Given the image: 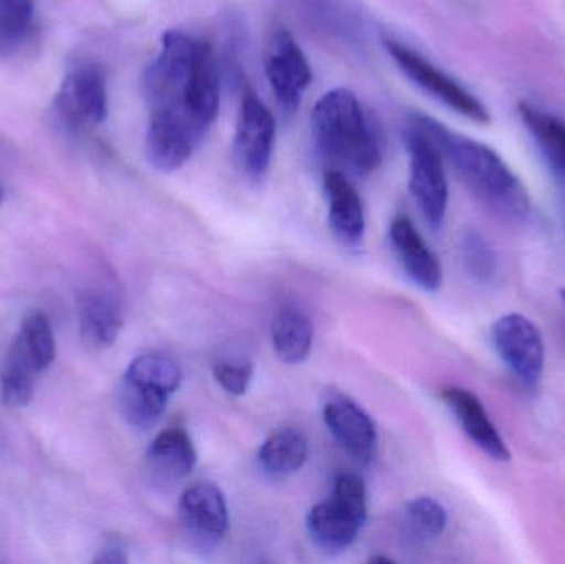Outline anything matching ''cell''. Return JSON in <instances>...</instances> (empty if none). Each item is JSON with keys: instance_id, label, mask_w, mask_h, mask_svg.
Returning a JSON list of instances; mask_svg holds the SVG:
<instances>
[{"instance_id": "obj_1", "label": "cell", "mask_w": 565, "mask_h": 564, "mask_svg": "<svg viewBox=\"0 0 565 564\" xmlns=\"http://www.w3.org/2000/svg\"><path fill=\"white\" fill-rule=\"evenodd\" d=\"M142 88L151 109L146 156L158 171H175L192 158L217 118L218 70L211 45L169 30L146 68Z\"/></svg>"}, {"instance_id": "obj_2", "label": "cell", "mask_w": 565, "mask_h": 564, "mask_svg": "<svg viewBox=\"0 0 565 564\" xmlns=\"http://www.w3.org/2000/svg\"><path fill=\"white\" fill-rule=\"evenodd\" d=\"M437 142L445 161L471 194L497 217L511 224H523L531 215V199L523 182L490 146L451 131L437 119L415 115Z\"/></svg>"}, {"instance_id": "obj_3", "label": "cell", "mask_w": 565, "mask_h": 564, "mask_svg": "<svg viewBox=\"0 0 565 564\" xmlns=\"http://www.w3.org/2000/svg\"><path fill=\"white\" fill-rule=\"evenodd\" d=\"M311 131L316 148L338 171L367 175L384 158V135L371 113L349 89H331L312 109Z\"/></svg>"}, {"instance_id": "obj_4", "label": "cell", "mask_w": 565, "mask_h": 564, "mask_svg": "<svg viewBox=\"0 0 565 564\" xmlns=\"http://www.w3.org/2000/svg\"><path fill=\"white\" fill-rule=\"evenodd\" d=\"M182 377L181 366L166 354L146 353L136 358L118 390L119 411L126 423L135 429H152L181 387Z\"/></svg>"}, {"instance_id": "obj_5", "label": "cell", "mask_w": 565, "mask_h": 564, "mask_svg": "<svg viewBox=\"0 0 565 564\" xmlns=\"http://www.w3.org/2000/svg\"><path fill=\"white\" fill-rule=\"evenodd\" d=\"M367 512V490L361 477L341 473L335 479L331 497L316 503L306 517L309 539L324 552H342L358 539Z\"/></svg>"}, {"instance_id": "obj_6", "label": "cell", "mask_w": 565, "mask_h": 564, "mask_svg": "<svg viewBox=\"0 0 565 564\" xmlns=\"http://www.w3.org/2000/svg\"><path fill=\"white\" fill-rule=\"evenodd\" d=\"M405 145L411 158V191L431 228L444 225L448 207L445 158L427 129L412 118L405 129Z\"/></svg>"}, {"instance_id": "obj_7", "label": "cell", "mask_w": 565, "mask_h": 564, "mask_svg": "<svg viewBox=\"0 0 565 564\" xmlns=\"http://www.w3.org/2000/svg\"><path fill=\"white\" fill-rule=\"evenodd\" d=\"M384 45L388 55L397 63L398 68L418 88L424 89L425 93L434 96L438 102L457 111L458 115L471 119V121L480 123V125L490 123L491 116L487 106L473 93L468 92L463 85H460L457 79L447 75L444 70L438 68L434 63L424 58L420 53L408 49L407 45L397 42V40L385 39Z\"/></svg>"}, {"instance_id": "obj_8", "label": "cell", "mask_w": 565, "mask_h": 564, "mask_svg": "<svg viewBox=\"0 0 565 564\" xmlns=\"http://www.w3.org/2000/svg\"><path fill=\"white\" fill-rule=\"evenodd\" d=\"M491 338L508 370L526 390L536 391L546 363V347L537 324L524 315H504L493 324Z\"/></svg>"}, {"instance_id": "obj_9", "label": "cell", "mask_w": 565, "mask_h": 564, "mask_svg": "<svg viewBox=\"0 0 565 564\" xmlns=\"http://www.w3.org/2000/svg\"><path fill=\"white\" fill-rule=\"evenodd\" d=\"M277 125L274 115L255 93H245L234 138V156L250 181L260 182L270 168Z\"/></svg>"}, {"instance_id": "obj_10", "label": "cell", "mask_w": 565, "mask_h": 564, "mask_svg": "<svg viewBox=\"0 0 565 564\" xmlns=\"http://www.w3.org/2000/svg\"><path fill=\"white\" fill-rule=\"evenodd\" d=\"M179 519L189 539L201 549H214L231 525L227 500L212 482H198L185 490L179 503Z\"/></svg>"}, {"instance_id": "obj_11", "label": "cell", "mask_w": 565, "mask_h": 564, "mask_svg": "<svg viewBox=\"0 0 565 564\" xmlns=\"http://www.w3.org/2000/svg\"><path fill=\"white\" fill-rule=\"evenodd\" d=\"M265 68L278 105L286 115H292L301 105L306 88L311 85L312 70L291 33L285 30L275 33Z\"/></svg>"}, {"instance_id": "obj_12", "label": "cell", "mask_w": 565, "mask_h": 564, "mask_svg": "<svg viewBox=\"0 0 565 564\" xmlns=\"http://www.w3.org/2000/svg\"><path fill=\"white\" fill-rule=\"evenodd\" d=\"M56 109L72 128L102 125L108 116V92L102 68L83 66L63 79Z\"/></svg>"}, {"instance_id": "obj_13", "label": "cell", "mask_w": 565, "mask_h": 564, "mask_svg": "<svg viewBox=\"0 0 565 564\" xmlns=\"http://www.w3.org/2000/svg\"><path fill=\"white\" fill-rule=\"evenodd\" d=\"M324 423L342 449L358 462H371L377 449V430L371 416L354 401L335 396L324 404Z\"/></svg>"}, {"instance_id": "obj_14", "label": "cell", "mask_w": 565, "mask_h": 564, "mask_svg": "<svg viewBox=\"0 0 565 564\" xmlns=\"http://www.w3.org/2000/svg\"><path fill=\"white\" fill-rule=\"evenodd\" d=\"M441 400L447 404L448 409L457 417L468 439L483 450L491 459L498 462H508L511 454L508 444L501 437L500 430L494 426L493 421L488 416L483 403L478 400L477 394L465 387L451 386L441 391Z\"/></svg>"}, {"instance_id": "obj_15", "label": "cell", "mask_w": 565, "mask_h": 564, "mask_svg": "<svg viewBox=\"0 0 565 564\" xmlns=\"http://www.w3.org/2000/svg\"><path fill=\"white\" fill-rule=\"evenodd\" d=\"M392 247L401 262L407 277L417 285L420 290L434 294L440 290L444 281V270L437 255L428 247L411 219H394L391 224Z\"/></svg>"}, {"instance_id": "obj_16", "label": "cell", "mask_w": 565, "mask_h": 564, "mask_svg": "<svg viewBox=\"0 0 565 564\" xmlns=\"http://www.w3.org/2000/svg\"><path fill=\"white\" fill-rule=\"evenodd\" d=\"M121 300L115 291L92 288L78 298L79 337L89 350L113 347L122 330Z\"/></svg>"}, {"instance_id": "obj_17", "label": "cell", "mask_w": 565, "mask_h": 564, "mask_svg": "<svg viewBox=\"0 0 565 564\" xmlns=\"http://www.w3.org/2000/svg\"><path fill=\"white\" fill-rule=\"evenodd\" d=\"M324 194L332 234L345 247L358 248L365 234L364 205L359 192L344 172L331 169L324 174Z\"/></svg>"}, {"instance_id": "obj_18", "label": "cell", "mask_w": 565, "mask_h": 564, "mask_svg": "<svg viewBox=\"0 0 565 564\" xmlns=\"http://www.w3.org/2000/svg\"><path fill=\"white\" fill-rule=\"evenodd\" d=\"M146 464L152 479L164 486L188 479L198 466V453L188 430L169 427L158 434L149 444Z\"/></svg>"}, {"instance_id": "obj_19", "label": "cell", "mask_w": 565, "mask_h": 564, "mask_svg": "<svg viewBox=\"0 0 565 564\" xmlns=\"http://www.w3.org/2000/svg\"><path fill=\"white\" fill-rule=\"evenodd\" d=\"M315 328L311 318L299 305H282L271 324V343L281 363L295 366L305 363L312 350Z\"/></svg>"}, {"instance_id": "obj_20", "label": "cell", "mask_w": 565, "mask_h": 564, "mask_svg": "<svg viewBox=\"0 0 565 564\" xmlns=\"http://www.w3.org/2000/svg\"><path fill=\"white\" fill-rule=\"evenodd\" d=\"M524 126L530 129L536 145L540 146L551 171L565 189V121L553 113L541 109L530 102L518 106Z\"/></svg>"}, {"instance_id": "obj_21", "label": "cell", "mask_w": 565, "mask_h": 564, "mask_svg": "<svg viewBox=\"0 0 565 564\" xmlns=\"http://www.w3.org/2000/svg\"><path fill=\"white\" fill-rule=\"evenodd\" d=\"M309 444L305 434L295 427H285L268 437L258 450V464L275 479L292 476L308 460Z\"/></svg>"}, {"instance_id": "obj_22", "label": "cell", "mask_w": 565, "mask_h": 564, "mask_svg": "<svg viewBox=\"0 0 565 564\" xmlns=\"http://www.w3.org/2000/svg\"><path fill=\"white\" fill-rule=\"evenodd\" d=\"M36 370L32 358L20 343L19 338L10 344L6 360L0 368V390L3 403L9 407H25L35 393Z\"/></svg>"}, {"instance_id": "obj_23", "label": "cell", "mask_w": 565, "mask_h": 564, "mask_svg": "<svg viewBox=\"0 0 565 564\" xmlns=\"http://www.w3.org/2000/svg\"><path fill=\"white\" fill-rule=\"evenodd\" d=\"M448 513L438 500L418 497L405 506L402 513V535L411 545L422 546L444 535Z\"/></svg>"}, {"instance_id": "obj_24", "label": "cell", "mask_w": 565, "mask_h": 564, "mask_svg": "<svg viewBox=\"0 0 565 564\" xmlns=\"http://www.w3.org/2000/svg\"><path fill=\"white\" fill-rule=\"evenodd\" d=\"M301 3L324 32L348 43L361 40L364 23L351 0H301Z\"/></svg>"}, {"instance_id": "obj_25", "label": "cell", "mask_w": 565, "mask_h": 564, "mask_svg": "<svg viewBox=\"0 0 565 564\" xmlns=\"http://www.w3.org/2000/svg\"><path fill=\"white\" fill-rule=\"evenodd\" d=\"M461 260L471 280L483 287L497 284L500 260L493 245L477 231L467 232L461 238Z\"/></svg>"}, {"instance_id": "obj_26", "label": "cell", "mask_w": 565, "mask_h": 564, "mask_svg": "<svg viewBox=\"0 0 565 564\" xmlns=\"http://www.w3.org/2000/svg\"><path fill=\"white\" fill-rule=\"evenodd\" d=\"M22 347L35 363L36 370H49L56 357L55 337L52 324L42 311H33L23 318L20 333L17 334Z\"/></svg>"}, {"instance_id": "obj_27", "label": "cell", "mask_w": 565, "mask_h": 564, "mask_svg": "<svg viewBox=\"0 0 565 564\" xmlns=\"http://www.w3.org/2000/svg\"><path fill=\"white\" fill-rule=\"evenodd\" d=\"M254 363L247 360H224L214 364V377L231 396H245L254 380Z\"/></svg>"}, {"instance_id": "obj_28", "label": "cell", "mask_w": 565, "mask_h": 564, "mask_svg": "<svg viewBox=\"0 0 565 564\" xmlns=\"http://www.w3.org/2000/svg\"><path fill=\"white\" fill-rule=\"evenodd\" d=\"M33 17V0H0V26L25 36Z\"/></svg>"}, {"instance_id": "obj_29", "label": "cell", "mask_w": 565, "mask_h": 564, "mask_svg": "<svg viewBox=\"0 0 565 564\" xmlns=\"http://www.w3.org/2000/svg\"><path fill=\"white\" fill-rule=\"evenodd\" d=\"M95 563H128V553H126L125 545H122L121 542H118V540H109V542H106L105 546L99 550L98 556L95 558Z\"/></svg>"}, {"instance_id": "obj_30", "label": "cell", "mask_w": 565, "mask_h": 564, "mask_svg": "<svg viewBox=\"0 0 565 564\" xmlns=\"http://www.w3.org/2000/svg\"><path fill=\"white\" fill-rule=\"evenodd\" d=\"M22 40L23 36L15 35V33L9 32V30L0 26V55L13 52Z\"/></svg>"}, {"instance_id": "obj_31", "label": "cell", "mask_w": 565, "mask_h": 564, "mask_svg": "<svg viewBox=\"0 0 565 564\" xmlns=\"http://www.w3.org/2000/svg\"><path fill=\"white\" fill-rule=\"evenodd\" d=\"M2 199H3V191H2V185H0V204H2Z\"/></svg>"}, {"instance_id": "obj_32", "label": "cell", "mask_w": 565, "mask_h": 564, "mask_svg": "<svg viewBox=\"0 0 565 564\" xmlns=\"http://www.w3.org/2000/svg\"><path fill=\"white\" fill-rule=\"evenodd\" d=\"M561 295H563V301H564V305H565V288L563 291H561Z\"/></svg>"}]
</instances>
